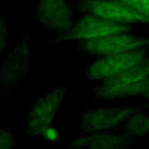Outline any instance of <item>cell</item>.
Returning a JSON list of instances; mask_svg holds the SVG:
<instances>
[{
    "label": "cell",
    "mask_w": 149,
    "mask_h": 149,
    "mask_svg": "<svg viewBox=\"0 0 149 149\" xmlns=\"http://www.w3.org/2000/svg\"><path fill=\"white\" fill-rule=\"evenodd\" d=\"M33 7L32 24L55 36L69 31L76 19L71 0H33Z\"/></svg>",
    "instance_id": "2"
},
{
    "label": "cell",
    "mask_w": 149,
    "mask_h": 149,
    "mask_svg": "<svg viewBox=\"0 0 149 149\" xmlns=\"http://www.w3.org/2000/svg\"><path fill=\"white\" fill-rule=\"evenodd\" d=\"M8 37V29L5 22V19L2 15L0 7V60L3 51L5 47Z\"/></svg>",
    "instance_id": "14"
},
{
    "label": "cell",
    "mask_w": 149,
    "mask_h": 149,
    "mask_svg": "<svg viewBox=\"0 0 149 149\" xmlns=\"http://www.w3.org/2000/svg\"><path fill=\"white\" fill-rule=\"evenodd\" d=\"M149 18V0H117Z\"/></svg>",
    "instance_id": "13"
},
{
    "label": "cell",
    "mask_w": 149,
    "mask_h": 149,
    "mask_svg": "<svg viewBox=\"0 0 149 149\" xmlns=\"http://www.w3.org/2000/svg\"><path fill=\"white\" fill-rule=\"evenodd\" d=\"M142 96L146 100L143 104L144 108L149 109V77L140 81L138 87V97Z\"/></svg>",
    "instance_id": "15"
},
{
    "label": "cell",
    "mask_w": 149,
    "mask_h": 149,
    "mask_svg": "<svg viewBox=\"0 0 149 149\" xmlns=\"http://www.w3.org/2000/svg\"><path fill=\"white\" fill-rule=\"evenodd\" d=\"M149 56V46L108 55L95 59L74 73L79 77L100 81L117 74Z\"/></svg>",
    "instance_id": "4"
},
{
    "label": "cell",
    "mask_w": 149,
    "mask_h": 149,
    "mask_svg": "<svg viewBox=\"0 0 149 149\" xmlns=\"http://www.w3.org/2000/svg\"><path fill=\"white\" fill-rule=\"evenodd\" d=\"M42 136L46 141L58 143L61 140V134L59 131L52 125L48 127L42 133Z\"/></svg>",
    "instance_id": "16"
},
{
    "label": "cell",
    "mask_w": 149,
    "mask_h": 149,
    "mask_svg": "<svg viewBox=\"0 0 149 149\" xmlns=\"http://www.w3.org/2000/svg\"><path fill=\"white\" fill-rule=\"evenodd\" d=\"M74 9L108 21L134 25H149V18L117 0H73Z\"/></svg>",
    "instance_id": "5"
},
{
    "label": "cell",
    "mask_w": 149,
    "mask_h": 149,
    "mask_svg": "<svg viewBox=\"0 0 149 149\" xmlns=\"http://www.w3.org/2000/svg\"><path fill=\"white\" fill-rule=\"evenodd\" d=\"M143 109L135 105L91 108L82 113L77 129L85 134L111 131L122 126L132 115Z\"/></svg>",
    "instance_id": "7"
},
{
    "label": "cell",
    "mask_w": 149,
    "mask_h": 149,
    "mask_svg": "<svg viewBox=\"0 0 149 149\" xmlns=\"http://www.w3.org/2000/svg\"><path fill=\"white\" fill-rule=\"evenodd\" d=\"M122 127V132L134 139L149 134V113L143 110L136 112Z\"/></svg>",
    "instance_id": "11"
},
{
    "label": "cell",
    "mask_w": 149,
    "mask_h": 149,
    "mask_svg": "<svg viewBox=\"0 0 149 149\" xmlns=\"http://www.w3.org/2000/svg\"><path fill=\"white\" fill-rule=\"evenodd\" d=\"M146 46H149V36L123 33L77 41L76 49L79 54L97 58Z\"/></svg>",
    "instance_id": "6"
},
{
    "label": "cell",
    "mask_w": 149,
    "mask_h": 149,
    "mask_svg": "<svg viewBox=\"0 0 149 149\" xmlns=\"http://www.w3.org/2000/svg\"><path fill=\"white\" fill-rule=\"evenodd\" d=\"M149 77V56L123 72L98 81L93 89V101L123 99L127 90Z\"/></svg>",
    "instance_id": "9"
},
{
    "label": "cell",
    "mask_w": 149,
    "mask_h": 149,
    "mask_svg": "<svg viewBox=\"0 0 149 149\" xmlns=\"http://www.w3.org/2000/svg\"><path fill=\"white\" fill-rule=\"evenodd\" d=\"M134 140L123 132L116 133L103 131L86 134V136L60 142V144L71 148L124 149L132 146L135 143Z\"/></svg>",
    "instance_id": "10"
},
{
    "label": "cell",
    "mask_w": 149,
    "mask_h": 149,
    "mask_svg": "<svg viewBox=\"0 0 149 149\" xmlns=\"http://www.w3.org/2000/svg\"><path fill=\"white\" fill-rule=\"evenodd\" d=\"M67 90L66 86H57L34 102L26 118V133L28 137L42 136L44 131L52 125Z\"/></svg>",
    "instance_id": "8"
},
{
    "label": "cell",
    "mask_w": 149,
    "mask_h": 149,
    "mask_svg": "<svg viewBox=\"0 0 149 149\" xmlns=\"http://www.w3.org/2000/svg\"><path fill=\"white\" fill-rule=\"evenodd\" d=\"M16 145L15 135L12 129L7 126L0 127V149L12 148Z\"/></svg>",
    "instance_id": "12"
},
{
    "label": "cell",
    "mask_w": 149,
    "mask_h": 149,
    "mask_svg": "<svg viewBox=\"0 0 149 149\" xmlns=\"http://www.w3.org/2000/svg\"><path fill=\"white\" fill-rule=\"evenodd\" d=\"M33 44L29 30L24 29L13 48L0 66V95H6L15 90L29 71Z\"/></svg>",
    "instance_id": "1"
},
{
    "label": "cell",
    "mask_w": 149,
    "mask_h": 149,
    "mask_svg": "<svg viewBox=\"0 0 149 149\" xmlns=\"http://www.w3.org/2000/svg\"><path fill=\"white\" fill-rule=\"evenodd\" d=\"M137 25L115 23L90 15H81L66 33L55 36L45 41L41 46H49L70 40H85L99 38L107 36L123 33H132Z\"/></svg>",
    "instance_id": "3"
}]
</instances>
